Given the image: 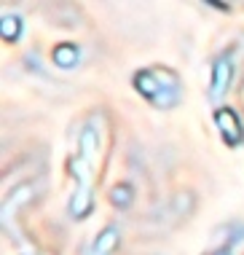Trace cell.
<instances>
[{
    "mask_svg": "<svg viewBox=\"0 0 244 255\" xmlns=\"http://www.w3.org/2000/svg\"><path fill=\"white\" fill-rule=\"evenodd\" d=\"M54 62H57L59 67H73L75 62H78V49H75L73 43H59L57 49H54Z\"/></svg>",
    "mask_w": 244,
    "mask_h": 255,
    "instance_id": "cell-6",
    "label": "cell"
},
{
    "mask_svg": "<svg viewBox=\"0 0 244 255\" xmlns=\"http://www.w3.org/2000/svg\"><path fill=\"white\" fill-rule=\"evenodd\" d=\"M19 32H22V19L16 13H5L0 19V35H3V40H16Z\"/></svg>",
    "mask_w": 244,
    "mask_h": 255,
    "instance_id": "cell-4",
    "label": "cell"
},
{
    "mask_svg": "<svg viewBox=\"0 0 244 255\" xmlns=\"http://www.w3.org/2000/svg\"><path fill=\"white\" fill-rule=\"evenodd\" d=\"M134 86L139 94H145L156 108H172L180 97L177 75L166 67H153V70H142L134 75Z\"/></svg>",
    "mask_w": 244,
    "mask_h": 255,
    "instance_id": "cell-1",
    "label": "cell"
},
{
    "mask_svg": "<svg viewBox=\"0 0 244 255\" xmlns=\"http://www.w3.org/2000/svg\"><path fill=\"white\" fill-rule=\"evenodd\" d=\"M212 255H231L228 250H218V253H212Z\"/></svg>",
    "mask_w": 244,
    "mask_h": 255,
    "instance_id": "cell-8",
    "label": "cell"
},
{
    "mask_svg": "<svg viewBox=\"0 0 244 255\" xmlns=\"http://www.w3.org/2000/svg\"><path fill=\"white\" fill-rule=\"evenodd\" d=\"M228 81H231V59L228 57H220L212 67V86H209V94L212 100H220L228 89Z\"/></svg>",
    "mask_w": 244,
    "mask_h": 255,
    "instance_id": "cell-3",
    "label": "cell"
},
{
    "mask_svg": "<svg viewBox=\"0 0 244 255\" xmlns=\"http://www.w3.org/2000/svg\"><path fill=\"white\" fill-rule=\"evenodd\" d=\"M116 245H118V231H116V229H105L100 237H97V242H94V255H108V253H113Z\"/></svg>",
    "mask_w": 244,
    "mask_h": 255,
    "instance_id": "cell-5",
    "label": "cell"
},
{
    "mask_svg": "<svg viewBox=\"0 0 244 255\" xmlns=\"http://www.w3.org/2000/svg\"><path fill=\"white\" fill-rule=\"evenodd\" d=\"M110 202L118 204V207H129V202H131V188H129V185H116V188L110 191Z\"/></svg>",
    "mask_w": 244,
    "mask_h": 255,
    "instance_id": "cell-7",
    "label": "cell"
},
{
    "mask_svg": "<svg viewBox=\"0 0 244 255\" xmlns=\"http://www.w3.org/2000/svg\"><path fill=\"white\" fill-rule=\"evenodd\" d=\"M215 121H218V129H220V134L226 137V142H228V145H239V142H242V137H244V132H242V124L236 121L234 110H228V108L218 110Z\"/></svg>",
    "mask_w": 244,
    "mask_h": 255,
    "instance_id": "cell-2",
    "label": "cell"
}]
</instances>
